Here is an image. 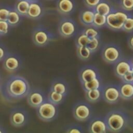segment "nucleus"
<instances>
[{"label": "nucleus", "instance_id": "obj_1", "mask_svg": "<svg viewBox=\"0 0 133 133\" xmlns=\"http://www.w3.org/2000/svg\"><path fill=\"white\" fill-rule=\"evenodd\" d=\"M30 90L31 87L28 81L20 75L10 76L5 86L6 95L13 99H20L26 97Z\"/></svg>", "mask_w": 133, "mask_h": 133}, {"label": "nucleus", "instance_id": "obj_2", "mask_svg": "<svg viewBox=\"0 0 133 133\" xmlns=\"http://www.w3.org/2000/svg\"><path fill=\"white\" fill-rule=\"evenodd\" d=\"M109 131L119 132L127 127L129 119L128 115L123 111L113 110L109 111L104 116Z\"/></svg>", "mask_w": 133, "mask_h": 133}, {"label": "nucleus", "instance_id": "obj_3", "mask_svg": "<svg viewBox=\"0 0 133 133\" xmlns=\"http://www.w3.org/2000/svg\"><path fill=\"white\" fill-rule=\"evenodd\" d=\"M126 11L123 9H115L107 16V27L115 31H123L124 24L129 16Z\"/></svg>", "mask_w": 133, "mask_h": 133}, {"label": "nucleus", "instance_id": "obj_4", "mask_svg": "<svg viewBox=\"0 0 133 133\" xmlns=\"http://www.w3.org/2000/svg\"><path fill=\"white\" fill-rule=\"evenodd\" d=\"M36 109L38 117L43 122H51L58 116V105L50 102L48 100L44 101Z\"/></svg>", "mask_w": 133, "mask_h": 133}, {"label": "nucleus", "instance_id": "obj_5", "mask_svg": "<svg viewBox=\"0 0 133 133\" xmlns=\"http://www.w3.org/2000/svg\"><path fill=\"white\" fill-rule=\"evenodd\" d=\"M101 55L102 59L106 63L114 64L122 58V51L117 45L107 43L102 46Z\"/></svg>", "mask_w": 133, "mask_h": 133}, {"label": "nucleus", "instance_id": "obj_6", "mask_svg": "<svg viewBox=\"0 0 133 133\" xmlns=\"http://www.w3.org/2000/svg\"><path fill=\"white\" fill-rule=\"evenodd\" d=\"M52 34L43 25L35 27L32 31V39L34 44L38 47L48 45L53 38Z\"/></svg>", "mask_w": 133, "mask_h": 133}, {"label": "nucleus", "instance_id": "obj_7", "mask_svg": "<svg viewBox=\"0 0 133 133\" xmlns=\"http://www.w3.org/2000/svg\"><path fill=\"white\" fill-rule=\"evenodd\" d=\"M72 113L76 120L79 122H86L92 118L93 109L88 103L79 101L74 105Z\"/></svg>", "mask_w": 133, "mask_h": 133}, {"label": "nucleus", "instance_id": "obj_8", "mask_svg": "<svg viewBox=\"0 0 133 133\" xmlns=\"http://www.w3.org/2000/svg\"><path fill=\"white\" fill-rule=\"evenodd\" d=\"M77 25L75 21L70 18H62L58 23L59 34L64 38H70L76 35L77 33Z\"/></svg>", "mask_w": 133, "mask_h": 133}, {"label": "nucleus", "instance_id": "obj_9", "mask_svg": "<svg viewBox=\"0 0 133 133\" xmlns=\"http://www.w3.org/2000/svg\"><path fill=\"white\" fill-rule=\"evenodd\" d=\"M102 98L109 104H115L121 98L119 85L108 84L101 87Z\"/></svg>", "mask_w": 133, "mask_h": 133}, {"label": "nucleus", "instance_id": "obj_10", "mask_svg": "<svg viewBox=\"0 0 133 133\" xmlns=\"http://www.w3.org/2000/svg\"><path fill=\"white\" fill-rule=\"evenodd\" d=\"M29 116L27 112L19 107L14 108L10 114L9 121L11 125L15 127L24 126L28 122Z\"/></svg>", "mask_w": 133, "mask_h": 133}, {"label": "nucleus", "instance_id": "obj_11", "mask_svg": "<svg viewBox=\"0 0 133 133\" xmlns=\"http://www.w3.org/2000/svg\"><path fill=\"white\" fill-rule=\"evenodd\" d=\"M99 77L100 75L98 69L91 65H86L82 67L78 72V78L81 83Z\"/></svg>", "mask_w": 133, "mask_h": 133}, {"label": "nucleus", "instance_id": "obj_12", "mask_svg": "<svg viewBox=\"0 0 133 133\" xmlns=\"http://www.w3.org/2000/svg\"><path fill=\"white\" fill-rule=\"evenodd\" d=\"M47 100L44 93L38 89H31L26 96L28 104L35 109L38 108L42 103Z\"/></svg>", "mask_w": 133, "mask_h": 133}, {"label": "nucleus", "instance_id": "obj_13", "mask_svg": "<svg viewBox=\"0 0 133 133\" xmlns=\"http://www.w3.org/2000/svg\"><path fill=\"white\" fill-rule=\"evenodd\" d=\"M90 133H107L109 131L104 117L96 116L91 118L88 125Z\"/></svg>", "mask_w": 133, "mask_h": 133}, {"label": "nucleus", "instance_id": "obj_14", "mask_svg": "<svg viewBox=\"0 0 133 133\" xmlns=\"http://www.w3.org/2000/svg\"><path fill=\"white\" fill-rule=\"evenodd\" d=\"M21 64L20 59L15 54H7L3 59V67L8 72L17 71L20 68Z\"/></svg>", "mask_w": 133, "mask_h": 133}, {"label": "nucleus", "instance_id": "obj_15", "mask_svg": "<svg viewBox=\"0 0 133 133\" xmlns=\"http://www.w3.org/2000/svg\"><path fill=\"white\" fill-rule=\"evenodd\" d=\"M44 8L43 4L38 0L30 1L26 17L34 20L41 18L44 14Z\"/></svg>", "mask_w": 133, "mask_h": 133}, {"label": "nucleus", "instance_id": "obj_16", "mask_svg": "<svg viewBox=\"0 0 133 133\" xmlns=\"http://www.w3.org/2000/svg\"><path fill=\"white\" fill-rule=\"evenodd\" d=\"M131 70L132 66L130 59L122 58L114 64V74L119 78Z\"/></svg>", "mask_w": 133, "mask_h": 133}, {"label": "nucleus", "instance_id": "obj_17", "mask_svg": "<svg viewBox=\"0 0 133 133\" xmlns=\"http://www.w3.org/2000/svg\"><path fill=\"white\" fill-rule=\"evenodd\" d=\"M56 7L60 14L69 16L75 10L76 4L74 0H57Z\"/></svg>", "mask_w": 133, "mask_h": 133}, {"label": "nucleus", "instance_id": "obj_18", "mask_svg": "<svg viewBox=\"0 0 133 133\" xmlns=\"http://www.w3.org/2000/svg\"><path fill=\"white\" fill-rule=\"evenodd\" d=\"M95 11L94 9L86 8L81 10L79 14V20L85 26L92 25Z\"/></svg>", "mask_w": 133, "mask_h": 133}, {"label": "nucleus", "instance_id": "obj_19", "mask_svg": "<svg viewBox=\"0 0 133 133\" xmlns=\"http://www.w3.org/2000/svg\"><path fill=\"white\" fill-rule=\"evenodd\" d=\"M119 88L121 98L127 100L133 98V83L122 82Z\"/></svg>", "mask_w": 133, "mask_h": 133}, {"label": "nucleus", "instance_id": "obj_20", "mask_svg": "<svg viewBox=\"0 0 133 133\" xmlns=\"http://www.w3.org/2000/svg\"><path fill=\"white\" fill-rule=\"evenodd\" d=\"M50 89L66 96L69 91V86L68 83L64 80L56 79L52 82Z\"/></svg>", "mask_w": 133, "mask_h": 133}, {"label": "nucleus", "instance_id": "obj_21", "mask_svg": "<svg viewBox=\"0 0 133 133\" xmlns=\"http://www.w3.org/2000/svg\"><path fill=\"white\" fill-rule=\"evenodd\" d=\"M113 9L114 8L111 3L106 0H101L94 9L96 12L106 16L111 13Z\"/></svg>", "mask_w": 133, "mask_h": 133}, {"label": "nucleus", "instance_id": "obj_22", "mask_svg": "<svg viewBox=\"0 0 133 133\" xmlns=\"http://www.w3.org/2000/svg\"><path fill=\"white\" fill-rule=\"evenodd\" d=\"M85 96L86 99L89 102L95 103L99 101L102 98L101 87L85 91Z\"/></svg>", "mask_w": 133, "mask_h": 133}, {"label": "nucleus", "instance_id": "obj_23", "mask_svg": "<svg viewBox=\"0 0 133 133\" xmlns=\"http://www.w3.org/2000/svg\"><path fill=\"white\" fill-rule=\"evenodd\" d=\"M65 95L56 92L50 89L47 96V100L55 105H58L61 104L65 99Z\"/></svg>", "mask_w": 133, "mask_h": 133}, {"label": "nucleus", "instance_id": "obj_24", "mask_svg": "<svg viewBox=\"0 0 133 133\" xmlns=\"http://www.w3.org/2000/svg\"><path fill=\"white\" fill-rule=\"evenodd\" d=\"M30 1L29 0H18L14 6V8L22 16L26 17L29 10Z\"/></svg>", "mask_w": 133, "mask_h": 133}, {"label": "nucleus", "instance_id": "obj_25", "mask_svg": "<svg viewBox=\"0 0 133 133\" xmlns=\"http://www.w3.org/2000/svg\"><path fill=\"white\" fill-rule=\"evenodd\" d=\"M76 47V55L78 58L83 61L90 59L94 54L87 46H78Z\"/></svg>", "mask_w": 133, "mask_h": 133}, {"label": "nucleus", "instance_id": "obj_26", "mask_svg": "<svg viewBox=\"0 0 133 133\" xmlns=\"http://www.w3.org/2000/svg\"><path fill=\"white\" fill-rule=\"evenodd\" d=\"M22 17L14 8H11L8 17L7 21L11 26H16L21 22Z\"/></svg>", "mask_w": 133, "mask_h": 133}, {"label": "nucleus", "instance_id": "obj_27", "mask_svg": "<svg viewBox=\"0 0 133 133\" xmlns=\"http://www.w3.org/2000/svg\"><path fill=\"white\" fill-rule=\"evenodd\" d=\"M81 85L84 91L86 90L100 88L102 86V81L100 77L94 78L88 82H85L81 83Z\"/></svg>", "mask_w": 133, "mask_h": 133}, {"label": "nucleus", "instance_id": "obj_28", "mask_svg": "<svg viewBox=\"0 0 133 133\" xmlns=\"http://www.w3.org/2000/svg\"><path fill=\"white\" fill-rule=\"evenodd\" d=\"M89 41L90 38L87 36L82 30L79 32H77L76 35L75 39V46L76 47L86 46Z\"/></svg>", "mask_w": 133, "mask_h": 133}, {"label": "nucleus", "instance_id": "obj_29", "mask_svg": "<svg viewBox=\"0 0 133 133\" xmlns=\"http://www.w3.org/2000/svg\"><path fill=\"white\" fill-rule=\"evenodd\" d=\"M92 25L100 29L107 26V16L95 12Z\"/></svg>", "mask_w": 133, "mask_h": 133}, {"label": "nucleus", "instance_id": "obj_30", "mask_svg": "<svg viewBox=\"0 0 133 133\" xmlns=\"http://www.w3.org/2000/svg\"><path fill=\"white\" fill-rule=\"evenodd\" d=\"M83 31L90 39L96 37H100V32L99 29L94 25L86 26Z\"/></svg>", "mask_w": 133, "mask_h": 133}, {"label": "nucleus", "instance_id": "obj_31", "mask_svg": "<svg viewBox=\"0 0 133 133\" xmlns=\"http://www.w3.org/2000/svg\"><path fill=\"white\" fill-rule=\"evenodd\" d=\"M101 46V40L100 37H96L90 39L87 47L93 52L97 51L100 48Z\"/></svg>", "mask_w": 133, "mask_h": 133}, {"label": "nucleus", "instance_id": "obj_32", "mask_svg": "<svg viewBox=\"0 0 133 133\" xmlns=\"http://www.w3.org/2000/svg\"><path fill=\"white\" fill-rule=\"evenodd\" d=\"M123 31L128 33L133 32V15L129 14L124 24Z\"/></svg>", "mask_w": 133, "mask_h": 133}, {"label": "nucleus", "instance_id": "obj_33", "mask_svg": "<svg viewBox=\"0 0 133 133\" xmlns=\"http://www.w3.org/2000/svg\"><path fill=\"white\" fill-rule=\"evenodd\" d=\"M65 131L67 133H82L84 131L82 126L78 124H73L67 126Z\"/></svg>", "mask_w": 133, "mask_h": 133}, {"label": "nucleus", "instance_id": "obj_34", "mask_svg": "<svg viewBox=\"0 0 133 133\" xmlns=\"http://www.w3.org/2000/svg\"><path fill=\"white\" fill-rule=\"evenodd\" d=\"M11 8L5 5H0V20L7 21L8 17Z\"/></svg>", "mask_w": 133, "mask_h": 133}, {"label": "nucleus", "instance_id": "obj_35", "mask_svg": "<svg viewBox=\"0 0 133 133\" xmlns=\"http://www.w3.org/2000/svg\"><path fill=\"white\" fill-rule=\"evenodd\" d=\"M119 3L122 9L126 11L133 10V0H120Z\"/></svg>", "mask_w": 133, "mask_h": 133}, {"label": "nucleus", "instance_id": "obj_36", "mask_svg": "<svg viewBox=\"0 0 133 133\" xmlns=\"http://www.w3.org/2000/svg\"><path fill=\"white\" fill-rule=\"evenodd\" d=\"M11 26L7 21L0 20V35H5L9 31Z\"/></svg>", "mask_w": 133, "mask_h": 133}, {"label": "nucleus", "instance_id": "obj_37", "mask_svg": "<svg viewBox=\"0 0 133 133\" xmlns=\"http://www.w3.org/2000/svg\"><path fill=\"white\" fill-rule=\"evenodd\" d=\"M85 5L88 8L95 9L101 0H83Z\"/></svg>", "mask_w": 133, "mask_h": 133}, {"label": "nucleus", "instance_id": "obj_38", "mask_svg": "<svg viewBox=\"0 0 133 133\" xmlns=\"http://www.w3.org/2000/svg\"><path fill=\"white\" fill-rule=\"evenodd\" d=\"M121 79L122 82L133 83V73L132 70L126 73Z\"/></svg>", "mask_w": 133, "mask_h": 133}, {"label": "nucleus", "instance_id": "obj_39", "mask_svg": "<svg viewBox=\"0 0 133 133\" xmlns=\"http://www.w3.org/2000/svg\"><path fill=\"white\" fill-rule=\"evenodd\" d=\"M7 55V51L5 47L2 44H0V61L3 60Z\"/></svg>", "mask_w": 133, "mask_h": 133}, {"label": "nucleus", "instance_id": "obj_40", "mask_svg": "<svg viewBox=\"0 0 133 133\" xmlns=\"http://www.w3.org/2000/svg\"><path fill=\"white\" fill-rule=\"evenodd\" d=\"M127 44L129 47L133 50V32L130 33V34L127 37Z\"/></svg>", "mask_w": 133, "mask_h": 133}, {"label": "nucleus", "instance_id": "obj_41", "mask_svg": "<svg viewBox=\"0 0 133 133\" xmlns=\"http://www.w3.org/2000/svg\"><path fill=\"white\" fill-rule=\"evenodd\" d=\"M5 132V130H4V129H3V128L0 127V133H3Z\"/></svg>", "mask_w": 133, "mask_h": 133}, {"label": "nucleus", "instance_id": "obj_42", "mask_svg": "<svg viewBox=\"0 0 133 133\" xmlns=\"http://www.w3.org/2000/svg\"><path fill=\"white\" fill-rule=\"evenodd\" d=\"M130 61L131 64V66H132V69H133V57H132V58L130 59Z\"/></svg>", "mask_w": 133, "mask_h": 133}, {"label": "nucleus", "instance_id": "obj_43", "mask_svg": "<svg viewBox=\"0 0 133 133\" xmlns=\"http://www.w3.org/2000/svg\"><path fill=\"white\" fill-rule=\"evenodd\" d=\"M29 1H36V0H29Z\"/></svg>", "mask_w": 133, "mask_h": 133}, {"label": "nucleus", "instance_id": "obj_44", "mask_svg": "<svg viewBox=\"0 0 133 133\" xmlns=\"http://www.w3.org/2000/svg\"><path fill=\"white\" fill-rule=\"evenodd\" d=\"M132 73H133V69H132Z\"/></svg>", "mask_w": 133, "mask_h": 133}, {"label": "nucleus", "instance_id": "obj_45", "mask_svg": "<svg viewBox=\"0 0 133 133\" xmlns=\"http://www.w3.org/2000/svg\"><path fill=\"white\" fill-rule=\"evenodd\" d=\"M0 36H1V35H0Z\"/></svg>", "mask_w": 133, "mask_h": 133}]
</instances>
